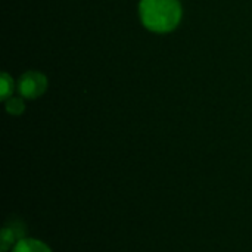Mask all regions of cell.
Wrapping results in <instances>:
<instances>
[{
  "label": "cell",
  "mask_w": 252,
  "mask_h": 252,
  "mask_svg": "<svg viewBox=\"0 0 252 252\" xmlns=\"http://www.w3.org/2000/svg\"><path fill=\"white\" fill-rule=\"evenodd\" d=\"M24 109H25V105L19 97H10L6 102V111L12 115H19L24 112Z\"/></svg>",
  "instance_id": "6"
},
{
  "label": "cell",
  "mask_w": 252,
  "mask_h": 252,
  "mask_svg": "<svg viewBox=\"0 0 252 252\" xmlns=\"http://www.w3.org/2000/svg\"><path fill=\"white\" fill-rule=\"evenodd\" d=\"M22 239L19 236H16L15 230L13 229H9V227H4L1 230V242H0V247H1V252H6L9 248L15 247V244Z\"/></svg>",
  "instance_id": "4"
},
{
  "label": "cell",
  "mask_w": 252,
  "mask_h": 252,
  "mask_svg": "<svg viewBox=\"0 0 252 252\" xmlns=\"http://www.w3.org/2000/svg\"><path fill=\"white\" fill-rule=\"evenodd\" d=\"M47 89V78L41 72L37 71H28L25 72L18 83V90L21 96L27 99H35L40 97Z\"/></svg>",
  "instance_id": "2"
},
{
  "label": "cell",
  "mask_w": 252,
  "mask_h": 252,
  "mask_svg": "<svg viewBox=\"0 0 252 252\" xmlns=\"http://www.w3.org/2000/svg\"><path fill=\"white\" fill-rule=\"evenodd\" d=\"M12 252H52V250L44 242H41L38 239L22 238L15 244Z\"/></svg>",
  "instance_id": "3"
},
{
  "label": "cell",
  "mask_w": 252,
  "mask_h": 252,
  "mask_svg": "<svg viewBox=\"0 0 252 252\" xmlns=\"http://www.w3.org/2000/svg\"><path fill=\"white\" fill-rule=\"evenodd\" d=\"M12 92H13V81L6 72H3L0 77V99L1 100L10 99Z\"/></svg>",
  "instance_id": "5"
},
{
  "label": "cell",
  "mask_w": 252,
  "mask_h": 252,
  "mask_svg": "<svg viewBox=\"0 0 252 252\" xmlns=\"http://www.w3.org/2000/svg\"><path fill=\"white\" fill-rule=\"evenodd\" d=\"M142 24L154 32L173 31L182 19V4L179 0H140Z\"/></svg>",
  "instance_id": "1"
}]
</instances>
